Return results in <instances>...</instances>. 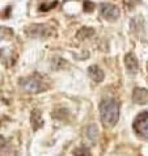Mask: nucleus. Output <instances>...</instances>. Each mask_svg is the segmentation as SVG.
Instances as JSON below:
<instances>
[{
    "mask_svg": "<svg viewBox=\"0 0 148 156\" xmlns=\"http://www.w3.org/2000/svg\"><path fill=\"white\" fill-rule=\"evenodd\" d=\"M100 117L106 127H113L119 118V104L114 98H105L100 104Z\"/></svg>",
    "mask_w": 148,
    "mask_h": 156,
    "instance_id": "f257e3e1",
    "label": "nucleus"
},
{
    "mask_svg": "<svg viewBox=\"0 0 148 156\" xmlns=\"http://www.w3.org/2000/svg\"><path fill=\"white\" fill-rule=\"evenodd\" d=\"M20 85H21V88L28 93H40L47 88V85L45 84L43 79H41V77L37 75L25 77V79L21 80Z\"/></svg>",
    "mask_w": 148,
    "mask_h": 156,
    "instance_id": "f03ea898",
    "label": "nucleus"
},
{
    "mask_svg": "<svg viewBox=\"0 0 148 156\" xmlns=\"http://www.w3.org/2000/svg\"><path fill=\"white\" fill-rule=\"evenodd\" d=\"M132 127L138 135L148 139V112L147 110L142 112V113H139L135 117Z\"/></svg>",
    "mask_w": 148,
    "mask_h": 156,
    "instance_id": "7ed1b4c3",
    "label": "nucleus"
},
{
    "mask_svg": "<svg viewBox=\"0 0 148 156\" xmlns=\"http://www.w3.org/2000/svg\"><path fill=\"white\" fill-rule=\"evenodd\" d=\"M101 16L105 19L106 21H110V23H114V21L118 20L119 17V9L118 7H115L114 4H109V3H104L101 4Z\"/></svg>",
    "mask_w": 148,
    "mask_h": 156,
    "instance_id": "20e7f679",
    "label": "nucleus"
},
{
    "mask_svg": "<svg viewBox=\"0 0 148 156\" xmlns=\"http://www.w3.org/2000/svg\"><path fill=\"white\" fill-rule=\"evenodd\" d=\"M125 66H126L127 71L131 73V75H134V73H136L139 71L138 59H136V57H135L132 53L126 54V57H125Z\"/></svg>",
    "mask_w": 148,
    "mask_h": 156,
    "instance_id": "39448f33",
    "label": "nucleus"
},
{
    "mask_svg": "<svg viewBox=\"0 0 148 156\" xmlns=\"http://www.w3.org/2000/svg\"><path fill=\"white\" fill-rule=\"evenodd\" d=\"M132 100L136 104H147L148 102V90L144 88H135L132 93Z\"/></svg>",
    "mask_w": 148,
    "mask_h": 156,
    "instance_id": "423d86ee",
    "label": "nucleus"
},
{
    "mask_svg": "<svg viewBox=\"0 0 148 156\" xmlns=\"http://www.w3.org/2000/svg\"><path fill=\"white\" fill-rule=\"evenodd\" d=\"M88 75H89L90 79L96 81V83H101V81L104 80V77H105L104 71L98 66H96V64L88 67Z\"/></svg>",
    "mask_w": 148,
    "mask_h": 156,
    "instance_id": "0eeeda50",
    "label": "nucleus"
},
{
    "mask_svg": "<svg viewBox=\"0 0 148 156\" xmlns=\"http://www.w3.org/2000/svg\"><path fill=\"white\" fill-rule=\"evenodd\" d=\"M0 60L5 64V66H12L15 63V57L13 53L9 47H4V49L0 50Z\"/></svg>",
    "mask_w": 148,
    "mask_h": 156,
    "instance_id": "6e6552de",
    "label": "nucleus"
},
{
    "mask_svg": "<svg viewBox=\"0 0 148 156\" xmlns=\"http://www.w3.org/2000/svg\"><path fill=\"white\" fill-rule=\"evenodd\" d=\"M46 27L45 25H33L30 27V29H28L26 32L30 34L32 37H46L49 36V32H46Z\"/></svg>",
    "mask_w": 148,
    "mask_h": 156,
    "instance_id": "1a4fd4ad",
    "label": "nucleus"
},
{
    "mask_svg": "<svg viewBox=\"0 0 148 156\" xmlns=\"http://www.w3.org/2000/svg\"><path fill=\"white\" fill-rule=\"evenodd\" d=\"M43 125V121L41 118V112L40 110H34L32 113V126L34 130H38Z\"/></svg>",
    "mask_w": 148,
    "mask_h": 156,
    "instance_id": "9d476101",
    "label": "nucleus"
},
{
    "mask_svg": "<svg viewBox=\"0 0 148 156\" xmlns=\"http://www.w3.org/2000/svg\"><path fill=\"white\" fill-rule=\"evenodd\" d=\"M94 34V30L90 29V28H81L79 32H77L76 37L79 38V40H84V38H90Z\"/></svg>",
    "mask_w": 148,
    "mask_h": 156,
    "instance_id": "9b49d317",
    "label": "nucleus"
},
{
    "mask_svg": "<svg viewBox=\"0 0 148 156\" xmlns=\"http://www.w3.org/2000/svg\"><path fill=\"white\" fill-rule=\"evenodd\" d=\"M13 36V30L8 27H0V41L8 40Z\"/></svg>",
    "mask_w": 148,
    "mask_h": 156,
    "instance_id": "f8f14e48",
    "label": "nucleus"
},
{
    "mask_svg": "<svg viewBox=\"0 0 148 156\" xmlns=\"http://www.w3.org/2000/svg\"><path fill=\"white\" fill-rule=\"evenodd\" d=\"M73 156H90V151L88 147H79L73 151Z\"/></svg>",
    "mask_w": 148,
    "mask_h": 156,
    "instance_id": "ddd939ff",
    "label": "nucleus"
},
{
    "mask_svg": "<svg viewBox=\"0 0 148 156\" xmlns=\"http://www.w3.org/2000/svg\"><path fill=\"white\" fill-rule=\"evenodd\" d=\"M94 3L90 2V0H85L84 2V12H86V13H92V12L94 11Z\"/></svg>",
    "mask_w": 148,
    "mask_h": 156,
    "instance_id": "4468645a",
    "label": "nucleus"
},
{
    "mask_svg": "<svg viewBox=\"0 0 148 156\" xmlns=\"http://www.w3.org/2000/svg\"><path fill=\"white\" fill-rule=\"evenodd\" d=\"M58 4V2H53V3H50V4H42V5L40 7V11L42 12H47V11H50V9H53V8H55V5Z\"/></svg>",
    "mask_w": 148,
    "mask_h": 156,
    "instance_id": "2eb2a0df",
    "label": "nucleus"
},
{
    "mask_svg": "<svg viewBox=\"0 0 148 156\" xmlns=\"http://www.w3.org/2000/svg\"><path fill=\"white\" fill-rule=\"evenodd\" d=\"M147 72H148V63H147Z\"/></svg>",
    "mask_w": 148,
    "mask_h": 156,
    "instance_id": "dca6fc26",
    "label": "nucleus"
}]
</instances>
